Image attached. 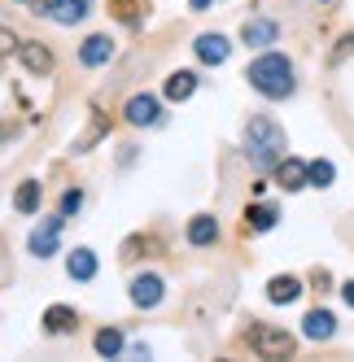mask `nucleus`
<instances>
[{
	"label": "nucleus",
	"mask_w": 354,
	"mask_h": 362,
	"mask_svg": "<svg viewBox=\"0 0 354 362\" xmlns=\"http://www.w3.org/2000/svg\"><path fill=\"white\" fill-rule=\"evenodd\" d=\"M245 79L254 83L263 96H271V100H285V96H293V88H297L293 62H289L285 53H263V57H254V66L245 70Z\"/></svg>",
	"instance_id": "obj_1"
},
{
	"label": "nucleus",
	"mask_w": 354,
	"mask_h": 362,
	"mask_svg": "<svg viewBox=\"0 0 354 362\" xmlns=\"http://www.w3.org/2000/svg\"><path fill=\"white\" fill-rule=\"evenodd\" d=\"M245 153H249V162H254L258 170L280 162L285 158V132H280V122H271L267 114L249 118V127H245Z\"/></svg>",
	"instance_id": "obj_2"
},
{
	"label": "nucleus",
	"mask_w": 354,
	"mask_h": 362,
	"mask_svg": "<svg viewBox=\"0 0 354 362\" xmlns=\"http://www.w3.org/2000/svg\"><path fill=\"white\" fill-rule=\"evenodd\" d=\"M249 349H258V358H293L297 341L271 323H258V327H249Z\"/></svg>",
	"instance_id": "obj_3"
},
{
	"label": "nucleus",
	"mask_w": 354,
	"mask_h": 362,
	"mask_svg": "<svg viewBox=\"0 0 354 362\" xmlns=\"http://www.w3.org/2000/svg\"><path fill=\"white\" fill-rule=\"evenodd\" d=\"M122 118H127L132 127H158L162 122V100L140 92V96H132L127 105H122Z\"/></svg>",
	"instance_id": "obj_4"
},
{
	"label": "nucleus",
	"mask_w": 354,
	"mask_h": 362,
	"mask_svg": "<svg viewBox=\"0 0 354 362\" xmlns=\"http://www.w3.org/2000/svg\"><path fill=\"white\" fill-rule=\"evenodd\" d=\"M35 13H48L53 22H62V27H74V22H84L92 13V5L88 0H44Z\"/></svg>",
	"instance_id": "obj_5"
},
{
	"label": "nucleus",
	"mask_w": 354,
	"mask_h": 362,
	"mask_svg": "<svg viewBox=\"0 0 354 362\" xmlns=\"http://www.w3.org/2000/svg\"><path fill=\"white\" fill-rule=\"evenodd\" d=\"M62 227H66V218H44L35 231H31V240H27V249L35 253V257H48V253H57V240H62Z\"/></svg>",
	"instance_id": "obj_6"
},
{
	"label": "nucleus",
	"mask_w": 354,
	"mask_h": 362,
	"mask_svg": "<svg viewBox=\"0 0 354 362\" xmlns=\"http://www.w3.org/2000/svg\"><path fill=\"white\" fill-rule=\"evenodd\" d=\"M193 53H197V62H206V66H223L227 53H232V44H227V35H219V31H206V35H197Z\"/></svg>",
	"instance_id": "obj_7"
},
{
	"label": "nucleus",
	"mask_w": 354,
	"mask_h": 362,
	"mask_svg": "<svg viewBox=\"0 0 354 362\" xmlns=\"http://www.w3.org/2000/svg\"><path fill=\"white\" fill-rule=\"evenodd\" d=\"M18 57H22V66H27L31 74H48V70H53V48L40 44V40H22Z\"/></svg>",
	"instance_id": "obj_8"
},
{
	"label": "nucleus",
	"mask_w": 354,
	"mask_h": 362,
	"mask_svg": "<svg viewBox=\"0 0 354 362\" xmlns=\"http://www.w3.org/2000/svg\"><path fill=\"white\" fill-rule=\"evenodd\" d=\"M162 297H166V284H162L158 275H136V284H132V305L154 310Z\"/></svg>",
	"instance_id": "obj_9"
},
{
	"label": "nucleus",
	"mask_w": 354,
	"mask_h": 362,
	"mask_svg": "<svg viewBox=\"0 0 354 362\" xmlns=\"http://www.w3.org/2000/svg\"><path fill=\"white\" fill-rule=\"evenodd\" d=\"M275 184H280L285 192L307 188V162H297V158H280V162H275Z\"/></svg>",
	"instance_id": "obj_10"
},
{
	"label": "nucleus",
	"mask_w": 354,
	"mask_h": 362,
	"mask_svg": "<svg viewBox=\"0 0 354 362\" xmlns=\"http://www.w3.org/2000/svg\"><path fill=\"white\" fill-rule=\"evenodd\" d=\"M275 35H280V27H275L271 18H249L245 31H241V40L249 48H267V44H275Z\"/></svg>",
	"instance_id": "obj_11"
},
{
	"label": "nucleus",
	"mask_w": 354,
	"mask_h": 362,
	"mask_svg": "<svg viewBox=\"0 0 354 362\" xmlns=\"http://www.w3.org/2000/svg\"><path fill=\"white\" fill-rule=\"evenodd\" d=\"M110 57H114V40L110 35H92V40L79 44V62L84 66H105Z\"/></svg>",
	"instance_id": "obj_12"
},
{
	"label": "nucleus",
	"mask_w": 354,
	"mask_h": 362,
	"mask_svg": "<svg viewBox=\"0 0 354 362\" xmlns=\"http://www.w3.org/2000/svg\"><path fill=\"white\" fill-rule=\"evenodd\" d=\"M267 297H271L275 305L297 301V297H302V279H297V275H275V279L267 284Z\"/></svg>",
	"instance_id": "obj_13"
},
{
	"label": "nucleus",
	"mask_w": 354,
	"mask_h": 362,
	"mask_svg": "<svg viewBox=\"0 0 354 362\" xmlns=\"http://www.w3.org/2000/svg\"><path fill=\"white\" fill-rule=\"evenodd\" d=\"M74 323H79V315H74L70 305H48V310H44V332H53V336L74 332Z\"/></svg>",
	"instance_id": "obj_14"
},
{
	"label": "nucleus",
	"mask_w": 354,
	"mask_h": 362,
	"mask_svg": "<svg viewBox=\"0 0 354 362\" xmlns=\"http://www.w3.org/2000/svg\"><path fill=\"white\" fill-rule=\"evenodd\" d=\"M302 332H307L311 341H328V336L337 332V319L328 315V310H311V315L302 319Z\"/></svg>",
	"instance_id": "obj_15"
},
{
	"label": "nucleus",
	"mask_w": 354,
	"mask_h": 362,
	"mask_svg": "<svg viewBox=\"0 0 354 362\" xmlns=\"http://www.w3.org/2000/svg\"><path fill=\"white\" fill-rule=\"evenodd\" d=\"M40 197H44L40 179H27V184H18V192H13V210L18 214H35L40 210Z\"/></svg>",
	"instance_id": "obj_16"
},
{
	"label": "nucleus",
	"mask_w": 354,
	"mask_h": 362,
	"mask_svg": "<svg viewBox=\"0 0 354 362\" xmlns=\"http://www.w3.org/2000/svg\"><path fill=\"white\" fill-rule=\"evenodd\" d=\"M162 92H166V100H188V96L197 92V74H193V70H175Z\"/></svg>",
	"instance_id": "obj_17"
},
{
	"label": "nucleus",
	"mask_w": 354,
	"mask_h": 362,
	"mask_svg": "<svg viewBox=\"0 0 354 362\" xmlns=\"http://www.w3.org/2000/svg\"><path fill=\"white\" fill-rule=\"evenodd\" d=\"M66 271H70V279H92L96 275V253L92 249H74L66 257Z\"/></svg>",
	"instance_id": "obj_18"
},
{
	"label": "nucleus",
	"mask_w": 354,
	"mask_h": 362,
	"mask_svg": "<svg viewBox=\"0 0 354 362\" xmlns=\"http://www.w3.org/2000/svg\"><path fill=\"white\" fill-rule=\"evenodd\" d=\"M92 345H96V354H101V358H118L122 349H127V341H122V332H118V327H101Z\"/></svg>",
	"instance_id": "obj_19"
},
{
	"label": "nucleus",
	"mask_w": 354,
	"mask_h": 362,
	"mask_svg": "<svg viewBox=\"0 0 354 362\" xmlns=\"http://www.w3.org/2000/svg\"><path fill=\"white\" fill-rule=\"evenodd\" d=\"M215 236H219V223L210 214H197L188 223V245H215Z\"/></svg>",
	"instance_id": "obj_20"
},
{
	"label": "nucleus",
	"mask_w": 354,
	"mask_h": 362,
	"mask_svg": "<svg viewBox=\"0 0 354 362\" xmlns=\"http://www.w3.org/2000/svg\"><path fill=\"white\" fill-rule=\"evenodd\" d=\"M333 179H337V166L328 162V158L307 162V184H311V188H333Z\"/></svg>",
	"instance_id": "obj_21"
},
{
	"label": "nucleus",
	"mask_w": 354,
	"mask_h": 362,
	"mask_svg": "<svg viewBox=\"0 0 354 362\" xmlns=\"http://www.w3.org/2000/svg\"><path fill=\"white\" fill-rule=\"evenodd\" d=\"M245 218H249V227H254V231H271L275 223H280V210H275V205H249Z\"/></svg>",
	"instance_id": "obj_22"
},
{
	"label": "nucleus",
	"mask_w": 354,
	"mask_h": 362,
	"mask_svg": "<svg viewBox=\"0 0 354 362\" xmlns=\"http://www.w3.org/2000/svg\"><path fill=\"white\" fill-rule=\"evenodd\" d=\"M105 132H110V118H105V114H96V118H92V127H88V132H84L79 140L70 144V153H88V148H92V144H96L101 136H105Z\"/></svg>",
	"instance_id": "obj_23"
},
{
	"label": "nucleus",
	"mask_w": 354,
	"mask_h": 362,
	"mask_svg": "<svg viewBox=\"0 0 354 362\" xmlns=\"http://www.w3.org/2000/svg\"><path fill=\"white\" fill-rule=\"evenodd\" d=\"M110 13H114V18H122V22H140L136 0H110Z\"/></svg>",
	"instance_id": "obj_24"
},
{
	"label": "nucleus",
	"mask_w": 354,
	"mask_h": 362,
	"mask_svg": "<svg viewBox=\"0 0 354 362\" xmlns=\"http://www.w3.org/2000/svg\"><path fill=\"white\" fill-rule=\"evenodd\" d=\"M79 205H84V192L74 188V192H66V197H62V214H74Z\"/></svg>",
	"instance_id": "obj_25"
},
{
	"label": "nucleus",
	"mask_w": 354,
	"mask_h": 362,
	"mask_svg": "<svg viewBox=\"0 0 354 362\" xmlns=\"http://www.w3.org/2000/svg\"><path fill=\"white\" fill-rule=\"evenodd\" d=\"M350 53H354V31H350V35H346V40L337 44V53H333V62H341V57H350Z\"/></svg>",
	"instance_id": "obj_26"
},
{
	"label": "nucleus",
	"mask_w": 354,
	"mask_h": 362,
	"mask_svg": "<svg viewBox=\"0 0 354 362\" xmlns=\"http://www.w3.org/2000/svg\"><path fill=\"white\" fill-rule=\"evenodd\" d=\"M13 48H18V35L0 27V53H13Z\"/></svg>",
	"instance_id": "obj_27"
},
{
	"label": "nucleus",
	"mask_w": 354,
	"mask_h": 362,
	"mask_svg": "<svg viewBox=\"0 0 354 362\" xmlns=\"http://www.w3.org/2000/svg\"><path fill=\"white\" fill-rule=\"evenodd\" d=\"M341 297H346V301L354 305V279H350V284H341Z\"/></svg>",
	"instance_id": "obj_28"
},
{
	"label": "nucleus",
	"mask_w": 354,
	"mask_h": 362,
	"mask_svg": "<svg viewBox=\"0 0 354 362\" xmlns=\"http://www.w3.org/2000/svg\"><path fill=\"white\" fill-rule=\"evenodd\" d=\"M215 0H188V9H210Z\"/></svg>",
	"instance_id": "obj_29"
}]
</instances>
